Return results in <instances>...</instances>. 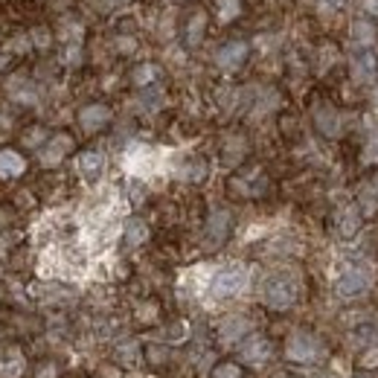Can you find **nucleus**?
<instances>
[{
  "label": "nucleus",
  "mask_w": 378,
  "mask_h": 378,
  "mask_svg": "<svg viewBox=\"0 0 378 378\" xmlns=\"http://www.w3.org/2000/svg\"><path fill=\"white\" fill-rule=\"evenodd\" d=\"M297 294H300V286L297 279L288 276V274H274L265 279L262 286V300L271 305V309H291V305L297 303Z\"/></svg>",
  "instance_id": "nucleus-1"
},
{
  "label": "nucleus",
  "mask_w": 378,
  "mask_h": 378,
  "mask_svg": "<svg viewBox=\"0 0 378 378\" xmlns=\"http://www.w3.org/2000/svg\"><path fill=\"white\" fill-rule=\"evenodd\" d=\"M248 268L245 265H227L221 271H216V276L209 279V294L216 300H227V297H236L248 288Z\"/></svg>",
  "instance_id": "nucleus-2"
},
{
  "label": "nucleus",
  "mask_w": 378,
  "mask_h": 378,
  "mask_svg": "<svg viewBox=\"0 0 378 378\" xmlns=\"http://www.w3.org/2000/svg\"><path fill=\"white\" fill-rule=\"evenodd\" d=\"M286 355L291 361H297V364H309V361H317L323 355V346L309 332H294L288 338V343H286Z\"/></svg>",
  "instance_id": "nucleus-3"
},
{
  "label": "nucleus",
  "mask_w": 378,
  "mask_h": 378,
  "mask_svg": "<svg viewBox=\"0 0 378 378\" xmlns=\"http://www.w3.org/2000/svg\"><path fill=\"white\" fill-rule=\"evenodd\" d=\"M372 286V274H370V268H364V265H352V268H346L341 276H338V294L341 297H361L367 288Z\"/></svg>",
  "instance_id": "nucleus-4"
},
{
  "label": "nucleus",
  "mask_w": 378,
  "mask_h": 378,
  "mask_svg": "<svg viewBox=\"0 0 378 378\" xmlns=\"http://www.w3.org/2000/svg\"><path fill=\"white\" fill-rule=\"evenodd\" d=\"M239 352H242V361H245V364H250V367H262V364L271 358L274 346H271L268 338L253 335V338H248V341L239 346Z\"/></svg>",
  "instance_id": "nucleus-5"
},
{
  "label": "nucleus",
  "mask_w": 378,
  "mask_h": 378,
  "mask_svg": "<svg viewBox=\"0 0 378 378\" xmlns=\"http://www.w3.org/2000/svg\"><path fill=\"white\" fill-rule=\"evenodd\" d=\"M73 149V137H67V134H56L50 143H47L41 152H38V160L44 163V166H59V163L64 160V154Z\"/></svg>",
  "instance_id": "nucleus-6"
},
{
  "label": "nucleus",
  "mask_w": 378,
  "mask_h": 378,
  "mask_svg": "<svg viewBox=\"0 0 378 378\" xmlns=\"http://www.w3.org/2000/svg\"><path fill=\"white\" fill-rule=\"evenodd\" d=\"M76 172L85 178V181H99L102 172H105V154L102 152H82L76 157Z\"/></svg>",
  "instance_id": "nucleus-7"
},
{
  "label": "nucleus",
  "mask_w": 378,
  "mask_h": 378,
  "mask_svg": "<svg viewBox=\"0 0 378 378\" xmlns=\"http://www.w3.org/2000/svg\"><path fill=\"white\" fill-rule=\"evenodd\" d=\"M245 59H248V44H245V41H230V44H224L221 50L216 53V64H219L221 70L242 67Z\"/></svg>",
  "instance_id": "nucleus-8"
},
{
  "label": "nucleus",
  "mask_w": 378,
  "mask_h": 378,
  "mask_svg": "<svg viewBox=\"0 0 378 378\" xmlns=\"http://www.w3.org/2000/svg\"><path fill=\"white\" fill-rule=\"evenodd\" d=\"M352 76H355V82H372L378 76V53L361 50L352 59Z\"/></svg>",
  "instance_id": "nucleus-9"
},
{
  "label": "nucleus",
  "mask_w": 378,
  "mask_h": 378,
  "mask_svg": "<svg viewBox=\"0 0 378 378\" xmlns=\"http://www.w3.org/2000/svg\"><path fill=\"white\" fill-rule=\"evenodd\" d=\"M108 123H111V108L108 105H85L79 111V126L85 131H99Z\"/></svg>",
  "instance_id": "nucleus-10"
},
{
  "label": "nucleus",
  "mask_w": 378,
  "mask_h": 378,
  "mask_svg": "<svg viewBox=\"0 0 378 378\" xmlns=\"http://www.w3.org/2000/svg\"><path fill=\"white\" fill-rule=\"evenodd\" d=\"M335 227H338V236L341 239H355L358 230H361V209L355 207H343L335 219Z\"/></svg>",
  "instance_id": "nucleus-11"
},
{
  "label": "nucleus",
  "mask_w": 378,
  "mask_h": 378,
  "mask_svg": "<svg viewBox=\"0 0 378 378\" xmlns=\"http://www.w3.org/2000/svg\"><path fill=\"white\" fill-rule=\"evenodd\" d=\"M315 123L326 137H338L341 134V114L332 105H317L315 111Z\"/></svg>",
  "instance_id": "nucleus-12"
},
{
  "label": "nucleus",
  "mask_w": 378,
  "mask_h": 378,
  "mask_svg": "<svg viewBox=\"0 0 378 378\" xmlns=\"http://www.w3.org/2000/svg\"><path fill=\"white\" fill-rule=\"evenodd\" d=\"M248 332H250V320H248V317H239V315H233V317H227V320L219 323V338H221L224 343L239 341V338L248 335Z\"/></svg>",
  "instance_id": "nucleus-13"
},
{
  "label": "nucleus",
  "mask_w": 378,
  "mask_h": 378,
  "mask_svg": "<svg viewBox=\"0 0 378 378\" xmlns=\"http://www.w3.org/2000/svg\"><path fill=\"white\" fill-rule=\"evenodd\" d=\"M23 370H27V361H23L20 349H4L0 352V378H20Z\"/></svg>",
  "instance_id": "nucleus-14"
},
{
  "label": "nucleus",
  "mask_w": 378,
  "mask_h": 378,
  "mask_svg": "<svg viewBox=\"0 0 378 378\" xmlns=\"http://www.w3.org/2000/svg\"><path fill=\"white\" fill-rule=\"evenodd\" d=\"M27 169V160H23L18 152H0V178H18Z\"/></svg>",
  "instance_id": "nucleus-15"
},
{
  "label": "nucleus",
  "mask_w": 378,
  "mask_h": 378,
  "mask_svg": "<svg viewBox=\"0 0 378 378\" xmlns=\"http://www.w3.org/2000/svg\"><path fill=\"white\" fill-rule=\"evenodd\" d=\"M227 233H230V216H227L224 209L212 212V216H209V224H207L209 242H224V239H227Z\"/></svg>",
  "instance_id": "nucleus-16"
},
{
  "label": "nucleus",
  "mask_w": 378,
  "mask_h": 378,
  "mask_svg": "<svg viewBox=\"0 0 378 378\" xmlns=\"http://www.w3.org/2000/svg\"><path fill=\"white\" fill-rule=\"evenodd\" d=\"M6 90H9V97L18 99V102H35V87L27 79H23V76H18V73L9 79Z\"/></svg>",
  "instance_id": "nucleus-17"
},
{
  "label": "nucleus",
  "mask_w": 378,
  "mask_h": 378,
  "mask_svg": "<svg viewBox=\"0 0 378 378\" xmlns=\"http://www.w3.org/2000/svg\"><path fill=\"white\" fill-rule=\"evenodd\" d=\"M123 236H126V245H143L149 239V227L146 221H140V219H128L126 227H123Z\"/></svg>",
  "instance_id": "nucleus-18"
},
{
  "label": "nucleus",
  "mask_w": 378,
  "mask_h": 378,
  "mask_svg": "<svg viewBox=\"0 0 378 378\" xmlns=\"http://www.w3.org/2000/svg\"><path fill=\"white\" fill-rule=\"evenodd\" d=\"M157 76H160V70H157L154 64H140V67H134V73H131L134 85H140V87L154 85V82H157Z\"/></svg>",
  "instance_id": "nucleus-19"
},
{
  "label": "nucleus",
  "mask_w": 378,
  "mask_h": 378,
  "mask_svg": "<svg viewBox=\"0 0 378 378\" xmlns=\"http://www.w3.org/2000/svg\"><path fill=\"white\" fill-rule=\"evenodd\" d=\"M361 209L367 212V216L378 209V178L370 181V183L361 189Z\"/></svg>",
  "instance_id": "nucleus-20"
},
{
  "label": "nucleus",
  "mask_w": 378,
  "mask_h": 378,
  "mask_svg": "<svg viewBox=\"0 0 378 378\" xmlns=\"http://www.w3.org/2000/svg\"><path fill=\"white\" fill-rule=\"evenodd\" d=\"M207 30V15L204 12H195L193 18H189V27H186V35H189V44H198L201 35Z\"/></svg>",
  "instance_id": "nucleus-21"
},
{
  "label": "nucleus",
  "mask_w": 378,
  "mask_h": 378,
  "mask_svg": "<svg viewBox=\"0 0 378 378\" xmlns=\"http://www.w3.org/2000/svg\"><path fill=\"white\" fill-rule=\"evenodd\" d=\"M116 358H120L123 364H128V367H134L140 361V346L134 341H123L120 346H116Z\"/></svg>",
  "instance_id": "nucleus-22"
},
{
  "label": "nucleus",
  "mask_w": 378,
  "mask_h": 378,
  "mask_svg": "<svg viewBox=\"0 0 378 378\" xmlns=\"http://www.w3.org/2000/svg\"><path fill=\"white\" fill-rule=\"evenodd\" d=\"M216 9H219V20H233V18H239L242 12V0H216Z\"/></svg>",
  "instance_id": "nucleus-23"
},
{
  "label": "nucleus",
  "mask_w": 378,
  "mask_h": 378,
  "mask_svg": "<svg viewBox=\"0 0 378 378\" xmlns=\"http://www.w3.org/2000/svg\"><path fill=\"white\" fill-rule=\"evenodd\" d=\"M352 35H355V41L361 47H370L375 41V27H372V23H367V20H358L355 27H352Z\"/></svg>",
  "instance_id": "nucleus-24"
},
{
  "label": "nucleus",
  "mask_w": 378,
  "mask_h": 378,
  "mask_svg": "<svg viewBox=\"0 0 378 378\" xmlns=\"http://www.w3.org/2000/svg\"><path fill=\"white\" fill-rule=\"evenodd\" d=\"M212 378H242V367L239 364H216V370H212Z\"/></svg>",
  "instance_id": "nucleus-25"
},
{
  "label": "nucleus",
  "mask_w": 378,
  "mask_h": 378,
  "mask_svg": "<svg viewBox=\"0 0 378 378\" xmlns=\"http://www.w3.org/2000/svg\"><path fill=\"white\" fill-rule=\"evenodd\" d=\"M30 41L35 44V47H41V50H47V47H50V30H44V27H38V30H32L30 32Z\"/></svg>",
  "instance_id": "nucleus-26"
},
{
  "label": "nucleus",
  "mask_w": 378,
  "mask_h": 378,
  "mask_svg": "<svg viewBox=\"0 0 378 378\" xmlns=\"http://www.w3.org/2000/svg\"><path fill=\"white\" fill-rule=\"evenodd\" d=\"M183 178L186 181H201V178H207V166L198 160V163H189V166L183 169Z\"/></svg>",
  "instance_id": "nucleus-27"
},
{
  "label": "nucleus",
  "mask_w": 378,
  "mask_h": 378,
  "mask_svg": "<svg viewBox=\"0 0 378 378\" xmlns=\"http://www.w3.org/2000/svg\"><path fill=\"white\" fill-rule=\"evenodd\" d=\"M346 6V0H317V9L320 12H338Z\"/></svg>",
  "instance_id": "nucleus-28"
},
{
  "label": "nucleus",
  "mask_w": 378,
  "mask_h": 378,
  "mask_svg": "<svg viewBox=\"0 0 378 378\" xmlns=\"http://www.w3.org/2000/svg\"><path fill=\"white\" fill-rule=\"evenodd\" d=\"M64 61H67V64H79V61H82V47H79V44H70L67 53H64Z\"/></svg>",
  "instance_id": "nucleus-29"
},
{
  "label": "nucleus",
  "mask_w": 378,
  "mask_h": 378,
  "mask_svg": "<svg viewBox=\"0 0 378 378\" xmlns=\"http://www.w3.org/2000/svg\"><path fill=\"white\" fill-rule=\"evenodd\" d=\"M186 332H189L186 323H178V326H172L169 332H166V338H169V341H183V338H186Z\"/></svg>",
  "instance_id": "nucleus-30"
},
{
  "label": "nucleus",
  "mask_w": 378,
  "mask_h": 378,
  "mask_svg": "<svg viewBox=\"0 0 378 378\" xmlns=\"http://www.w3.org/2000/svg\"><path fill=\"white\" fill-rule=\"evenodd\" d=\"M41 137H44V131L35 128V131H30L27 137H23V143H27V146H38V143H41Z\"/></svg>",
  "instance_id": "nucleus-31"
},
{
  "label": "nucleus",
  "mask_w": 378,
  "mask_h": 378,
  "mask_svg": "<svg viewBox=\"0 0 378 378\" xmlns=\"http://www.w3.org/2000/svg\"><path fill=\"white\" fill-rule=\"evenodd\" d=\"M364 12L372 15V18H378V0H364Z\"/></svg>",
  "instance_id": "nucleus-32"
},
{
  "label": "nucleus",
  "mask_w": 378,
  "mask_h": 378,
  "mask_svg": "<svg viewBox=\"0 0 378 378\" xmlns=\"http://www.w3.org/2000/svg\"><path fill=\"white\" fill-rule=\"evenodd\" d=\"M364 160H367V163H372V160H378V143H372V146L367 149V154H364Z\"/></svg>",
  "instance_id": "nucleus-33"
},
{
  "label": "nucleus",
  "mask_w": 378,
  "mask_h": 378,
  "mask_svg": "<svg viewBox=\"0 0 378 378\" xmlns=\"http://www.w3.org/2000/svg\"><path fill=\"white\" fill-rule=\"evenodd\" d=\"M355 378H375V375H370V372H361V375H355Z\"/></svg>",
  "instance_id": "nucleus-34"
},
{
  "label": "nucleus",
  "mask_w": 378,
  "mask_h": 378,
  "mask_svg": "<svg viewBox=\"0 0 378 378\" xmlns=\"http://www.w3.org/2000/svg\"><path fill=\"white\" fill-rule=\"evenodd\" d=\"M372 102H375V105H378V87H375V93H372Z\"/></svg>",
  "instance_id": "nucleus-35"
},
{
  "label": "nucleus",
  "mask_w": 378,
  "mask_h": 378,
  "mask_svg": "<svg viewBox=\"0 0 378 378\" xmlns=\"http://www.w3.org/2000/svg\"><path fill=\"white\" fill-rule=\"evenodd\" d=\"M108 4H126V0H108Z\"/></svg>",
  "instance_id": "nucleus-36"
},
{
  "label": "nucleus",
  "mask_w": 378,
  "mask_h": 378,
  "mask_svg": "<svg viewBox=\"0 0 378 378\" xmlns=\"http://www.w3.org/2000/svg\"><path fill=\"white\" fill-rule=\"evenodd\" d=\"M0 67H4V56H0Z\"/></svg>",
  "instance_id": "nucleus-37"
}]
</instances>
